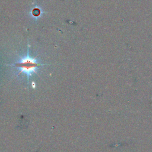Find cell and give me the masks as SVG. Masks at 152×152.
I'll use <instances>...</instances> for the list:
<instances>
[{
    "label": "cell",
    "mask_w": 152,
    "mask_h": 152,
    "mask_svg": "<svg viewBox=\"0 0 152 152\" xmlns=\"http://www.w3.org/2000/svg\"><path fill=\"white\" fill-rule=\"evenodd\" d=\"M13 65L19 70L18 75L22 73L27 76V83H29L30 77H32L33 74L36 73L39 67L44 65V64L39 63L36 59L31 58L28 54L26 57L20 58L19 61L16 62Z\"/></svg>",
    "instance_id": "obj_1"
}]
</instances>
